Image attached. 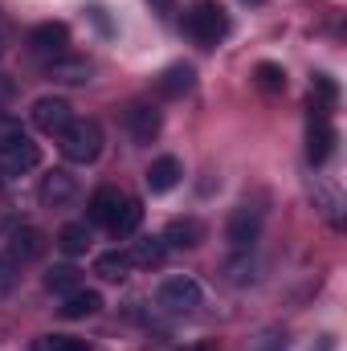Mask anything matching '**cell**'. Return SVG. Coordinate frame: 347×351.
Returning <instances> with one entry per match:
<instances>
[{
    "instance_id": "obj_24",
    "label": "cell",
    "mask_w": 347,
    "mask_h": 351,
    "mask_svg": "<svg viewBox=\"0 0 347 351\" xmlns=\"http://www.w3.org/2000/svg\"><path fill=\"white\" fill-rule=\"evenodd\" d=\"M29 351H94V348L78 335H41V339H33Z\"/></svg>"
},
{
    "instance_id": "obj_21",
    "label": "cell",
    "mask_w": 347,
    "mask_h": 351,
    "mask_svg": "<svg viewBox=\"0 0 347 351\" xmlns=\"http://www.w3.org/2000/svg\"><path fill=\"white\" fill-rule=\"evenodd\" d=\"M164 258H168L164 237H143V241H135V250H131V265H143V269L160 265Z\"/></svg>"
},
{
    "instance_id": "obj_14",
    "label": "cell",
    "mask_w": 347,
    "mask_h": 351,
    "mask_svg": "<svg viewBox=\"0 0 347 351\" xmlns=\"http://www.w3.org/2000/svg\"><path fill=\"white\" fill-rule=\"evenodd\" d=\"M200 241H204V225L196 217H176L164 229V245L168 250H196Z\"/></svg>"
},
{
    "instance_id": "obj_18",
    "label": "cell",
    "mask_w": 347,
    "mask_h": 351,
    "mask_svg": "<svg viewBox=\"0 0 347 351\" xmlns=\"http://www.w3.org/2000/svg\"><path fill=\"white\" fill-rule=\"evenodd\" d=\"M58 311H62L66 319H90V315H98V311H102V294L78 286L74 294H66V298H62V306H58Z\"/></svg>"
},
{
    "instance_id": "obj_11",
    "label": "cell",
    "mask_w": 347,
    "mask_h": 351,
    "mask_svg": "<svg viewBox=\"0 0 347 351\" xmlns=\"http://www.w3.org/2000/svg\"><path fill=\"white\" fill-rule=\"evenodd\" d=\"M123 192L119 188H110V184H102V188H94L86 200V221L90 225H102V229H110L115 225V217H119V208H123Z\"/></svg>"
},
{
    "instance_id": "obj_23",
    "label": "cell",
    "mask_w": 347,
    "mask_h": 351,
    "mask_svg": "<svg viewBox=\"0 0 347 351\" xmlns=\"http://www.w3.org/2000/svg\"><path fill=\"white\" fill-rule=\"evenodd\" d=\"M335 102H339V86L327 78V74H315V86H311V110H335Z\"/></svg>"
},
{
    "instance_id": "obj_9",
    "label": "cell",
    "mask_w": 347,
    "mask_h": 351,
    "mask_svg": "<svg viewBox=\"0 0 347 351\" xmlns=\"http://www.w3.org/2000/svg\"><path fill=\"white\" fill-rule=\"evenodd\" d=\"M160 127H164V114H160V106H152V102H135V106L127 110V135L135 139V147H147V143H156Z\"/></svg>"
},
{
    "instance_id": "obj_28",
    "label": "cell",
    "mask_w": 347,
    "mask_h": 351,
    "mask_svg": "<svg viewBox=\"0 0 347 351\" xmlns=\"http://www.w3.org/2000/svg\"><path fill=\"white\" fill-rule=\"evenodd\" d=\"M16 135H21V123L8 119V114H0V147H4L8 139H16Z\"/></svg>"
},
{
    "instance_id": "obj_25",
    "label": "cell",
    "mask_w": 347,
    "mask_h": 351,
    "mask_svg": "<svg viewBox=\"0 0 347 351\" xmlns=\"http://www.w3.org/2000/svg\"><path fill=\"white\" fill-rule=\"evenodd\" d=\"M254 78H258V86L265 90V94H282V90H286V70H282L278 62H258Z\"/></svg>"
},
{
    "instance_id": "obj_17",
    "label": "cell",
    "mask_w": 347,
    "mask_h": 351,
    "mask_svg": "<svg viewBox=\"0 0 347 351\" xmlns=\"http://www.w3.org/2000/svg\"><path fill=\"white\" fill-rule=\"evenodd\" d=\"M131 254L127 250H106V254H98L94 258V274L102 278V282H123V278H131Z\"/></svg>"
},
{
    "instance_id": "obj_12",
    "label": "cell",
    "mask_w": 347,
    "mask_h": 351,
    "mask_svg": "<svg viewBox=\"0 0 347 351\" xmlns=\"http://www.w3.org/2000/svg\"><path fill=\"white\" fill-rule=\"evenodd\" d=\"M45 74H49L53 82H62V86H82V82H90V78H94V62L62 53V58H53V62L45 66Z\"/></svg>"
},
{
    "instance_id": "obj_2",
    "label": "cell",
    "mask_w": 347,
    "mask_h": 351,
    "mask_svg": "<svg viewBox=\"0 0 347 351\" xmlns=\"http://www.w3.org/2000/svg\"><path fill=\"white\" fill-rule=\"evenodd\" d=\"M58 147L70 164H94L102 156V127L94 119H74L62 135H58Z\"/></svg>"
},
{
    "instance_id": "obj_4",
    "label": "cell",
    "mask_w": 347,
    "mask_h": 351,
    "mask_svg": "<svg viewBox=\"0 0 347 351\" xmlns=\"http://www.w3.org/2000/svg\"><path fill=\"white\" fill-rule=\"evenodd\" d=\"M261 221H265V213H261V208H254V204L233 208V217H229V225H225V237H229L233 254H250V250L258 245Z\"/></svg>"
},
{
    "instance_id": "obj_13",
    "label": "cell",
    "mask_w": 347,
    "mask_h": 351,
    "mask_svg": "<svg viewBox=\"0 0 347 351\" xmlns=\"http://www.w3.org/2000/svg\"><path fill=\"white\" fill-rule=\"evenodd\" d=\"M74 196H78V180L70 172H62V168H53V172L41 180V204L45 208H66Z\"/></svg>"
},
{
    "instance_id": "obj_30",
    "label": "cell",
    "mask_w": 347,
    "mask_h": 351,
    "mask_svg": "<svg viewBox=\"0 0 347 351\" xmlns=\"http://www.w3.org/2000/svg\"><path fill=\"white\" fill-rule=\"evenodd\" d=\"M184 351H221V348H217V343H188Z\"/></svg>"
},
{
    "instance_id": "obj_29",
    "label": "cell",
    "mask_w": 347,
    "mask_h": 351,
    "mask_svg": "<svg viewBox=\"0 0 347 351\" xmlns=\"http://www.w3.org/2000/svg\"><path fill=\"white\" fill-rule=\"evenodd\" d=\"M152 4H156V12H160V16H172V12H176V0H152Z\"/></svg>"
},
{
    "instance_id": "obj_6",
    "label": "cell",
    "mask_w": 347,
    "mask_h": 351,
    "mask_svg": "<svg viewBox=\"0 0 347 351\" xmlns=\"http://www.w3.org/2000/svg\"><path fill=\"white\" fill-rule=\"evenodd\" d=\"M29 114H33V127H37V131H45V135H62V131L74 123V106H70L66 98H58V94L37 98Z\"/></svg>"
},
{
    "instance_id": "obj_5",
    "label": "cell",
    "mask_w": 347,
    "mask_h": 351,
    "mask_svg": "<svg viewBox=\"0 0 347 351\" xmlns=\"http://www.w3.org/2000/svg\"><path fill=\"white\" fill-rule=\"evenodd\" d=\"M335 139H339V135H335L331 114H327V110H311V119H307V156H311V164H315V168L331 160Z\"/></svg>"
},
{
    "instance_id": "obj_27",
    "label": "cell",
    "mask_w": 347,
    "mask_h": 351,
    "mask_svg": "<svg viewBox=\"0 0 347 351\" xmlns=\"http://www.w3.org/2000/svg\"><path fill=\"white\" fill-rule=\"evenodd\" d=\"M12 282H16V265L8 262V258H0V294H8Z\"/></svg>"
},
{
    "instance_id": "obj_15",
    "label": "cell",
    "mask_w": 347,
    "mask_h": 351,
    "mask_svg": "<svg viewBox=\"0 0 347 351\" xmlns=\"http://www.w3.org/2000/svg\"><path fill=\"white\" fill-rule=\"evenodd\" d=\"M156 86H160L164 98H184L188 90L196 86V70H192L188 62H176V66H168V70L160 74V82H156Z\"/></svg>"
},
{
    "instance_id": "obj_19",
    "label": "cell",
    "mask_w": 347,
    "mask_h": 351,
    "mask_svg": "<svg viewBox=\"0 0 347 351\" xmlns=\"http://www.w3.org/2000/svg\"><path fill=\"white\" fill-rule=\"evenodd\" d=\"M90 241H94V237H90L86 221H70V225H62V229H58V250H62V254H70V258L86 254Z\"/></svg>"
},
{
    "instance_id": "obj_20",
    "label": "cell",
    "mask_w": 347,
    "mask_h": 351,
    "mask_svg": "<svg viewBox=\"0 0 347 351\" xmlns=\"http://www.w3.org/2000/svg\"><path fill=\"white\" fill-rule=\"evenodd\" d=\"M82 286V269L78 265H53V269H45V290L49 294H58V298H66V294H74Z\"/></svg>"
},
{
    "instance_id": "obj_8",
    "label": "cell",
    "mask_w": 347,
    "mask_h": 351,
    "mask_svg": "<svg viewBox=\"0 0 347 351\" xmlns=\"http://www.w3.org/2000/svg\"><path fill=\"white\" fill-rule=\"evenodd\" d=\"M29 49H33L37 58H45V62H53V58H62V53L70 49V29H66L62 21H41V25L29 33Z\"/></svg>"
},
{
    "instance_id": "obj_26",
    "label": "cell",
    "mask_w": 347,
    "mask_h": 351,
    "mask_svg": "<svg viewBox=\"0 0 347 351\" xmlns=\"http://www.w3.org/2000/svg\"><path fill=\"white\" fill-rule=\"evenodd\" d=\"M286 343H290L286 331H265L258 339V351H286Z\"/></svg>"
},
{
    "instance_id": "obj_10",
    "label": "cell",
    "mask_w": 347,
    "mask_h": 351,
    "mask_svg": "<svg viewBox=\"0 0 347 351\" xmlns=\"http://www.w3.org/2000/svg\"><path fill=\"white\" fill-rule=\"evenodd\" d=\"M41 254H45V233L41 229L21 225V229L8 233V262L12 265H29V262H37Z\"/></svg>"
},
{
    "instance_id": "obj_22",
    "label": "cell",
    "mask_w": 347,
    "mask_h": 351,
    "mask_svg": "<svg viewBox=\"0 0 347 351\" xmlns=\"http://www.w3.org/2000/svg\"><path fill=\"white\" fill-rule=\"evenodd\" d=\"M139 221H143V204L127 196L123 208H119V217H115V225H110V233H115V237H131V233L139 229Z\"/></svg>"
},
{
    "instance_id": "obj_16",
    "label": "cell",
    "mask_w": 347,
    "mask_h": 351,
    "mask_svg": "<svg viewBox=\"0 0 347 351\" xmlns=\"http://www.w3.org/2000/svg\"><path fill=\"white\" fill-rule=\"evenodd\" d=\"M180 176H184L180 160H176V156H160V160L147 168V176H143V180H147V188L160 196V192H172L176 184H180Z\"/></svg>"
},
{
    "instance_id": "obj_3",
    "label": "cell",
    "mask_w": 347,
    "mask_h": 351,
    "mask_svg": "<svg viewBox=\"0 0 347 351\" xmlns=\"http://www.w3.org/2000/svg\"><path fill=\"white\" fill-rule=\"evenodd\" d=\"M160 306L168 311V315H196L200 306H204V294H200V282L196 278H168L164 286H160Z\"/></svg>"
},
{
    "instance_id": "obj_1",
    "label": "cell",
    "mask_w": 347,
    "mask_h": 351,
    "mask_svg": "<svg viewBox=\"0 0 347 351\" xmlns=\"http://www.w3.org/2000/svg\"><path fill=\"white\" fill-rule=\"evenodd\" d=\"M184 33H188L196 45L213 49L217 41H225V33H229V16H225V8H221L217 0H196V4L184 12Z\"/></svg>"
},
{
    "instance_id": "obj_7",
    "label": "cell",
    "mask_w": 347,
    "mask_h": 351,
    "mask_svg": "<svg viewBox=\"0 0 347 351\" xmlns=\"http://www.w3.org/2000/svg\"><path fill=\"white\" fill-rule=\"evenodd\" d=\"M37 164H41V147H37L25 131L0 147V172L4 176H25V172H33Z\"/></svg>"
},
{
    "instance_id": "obj_31",
    "label": "cell",
    "mask_w": 347,
    "mask_h": 351,
    "mask_svg": "<svg viewBox=\"0 0 347 351\" xmlns=\"http://www.w3.org/2000/svg\"><path fill=\"white\" fill-rule=\"evenodd\" d=\"M250 4H258V0H250Z\"/></svg>"
}]
</instances>
